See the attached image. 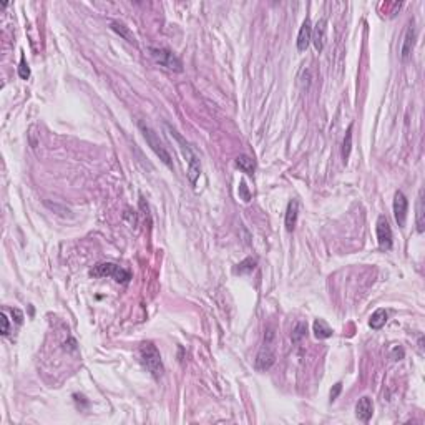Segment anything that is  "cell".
I'll use <instances>...</instances> for the list:
<instances>
[{
  "mask_svg": "<svg viewBox=\"0 0 425 425\" xmlns=\"http://www.w3.org/2000/svg\"><path fill=\"white\" fill-rule=\"evenodd\" d=\"M341 391H342V384H341V382H337L336 386H334L333 391H330V402H334V400H336L337 397H339Z\"/></svg>",
  "mask_w": 425,
  "mask_h": 425,
  "instance_id": "obj_24",
  "label": "cell"
},
{
  "mask_svg": "<svg viewBox=\"0 0 425 425\" xmlns=\"http://www.w3.org/2000/svg\"><path fill=\"white\" fill-rule=\"evenodd\" d=\"M312 333L317 339H329V337L333 336V329H330L322 319H316L312 324Z\"/></svg>",
  "mask_w": 425,
  "mask_h": 425,
  "instance_id": "obj_14",
  "label": "cell"
},
{
  "mask_svg": "<svg viewBox=\"0 0 425 425\" xmlns=\"http://www.w3.org/2000/svg\"><path fill=\"white\" fill-rule=\"evenodd\" d=\"M306 334H307V325H306L304 322H299V324L294 327L291 339H293V342H296V344H298V342H301L302 339H304Z\"/></svg>",
  "mask_w": 425,
  "mask_h": 425,
  "instance_id": "obj_21",
  "label": "cell"
},
{
  "mask_svg": "<svg viewBox=\"0 0 425 425\" xmlns=\"http://www.w3.org/2000/svg\"><path fill=\"white\" fill-rule=\"evenodd\" d=\"M12 316L15 317V322H17V324H22V322H23V314H22V311H19V309H12Z\"/></svg>",
  "mask_w": 425,
  "mask_h": 425,
  "instance_id": "obj_25",
  "label": "cell"
},
{
  "mask_svg": "<svg viewBox=\"0 0 425 425\" xmlns=\"http://www.w3.org/2000/svg\"><path fill=\"white\" fill-rule=\"evenodd\" d=\"M311 38H312V25H311V20L306 19L302 22V25L299 28V35H298V50L299 52H306L307 46L311 43Z\"/></svg>",
  "mask_w": 425,
  "mask_h": 425,
  "instance_id": "obj_11",
  "label": "cell"
},
{
  "mask_svg": "<svg viewBox=\"0 0 425 425\" xmlns=\"http://www.w3.org/2000/svg\"><path fill=\"white\" fill-rule=\"evenodd\" d=\"M110 25H112V28H113V30H115L116 33L121 35L123 38H126L130 43H136V40H135V37H133V33L130 32V28H128V27L125 25V23H121V22H118V20H113L112 23H110Z\"/></svg>",
  "mask_w": 425,
  "mask_h": 425,
  "instance_id": "obj_17",
  "label": "cell"
},
{
  "mask_svg": "<svg viewBox=\"0 0 425 425\" xmlns=\"http://www.w3.org/2000/svg\"><path fill=\"white\" fill-rule=\"evenodd\" d=\"M150 54L156 63H160V65L165 67L166 70H171V72H183V62L179 60V57L174 55L171 50L150 49Z\"/></svg>",
  "mask_w": 425,
  "mask_h": 425,
  "instance_id": "obj_6",
  "label": "cell"
},
{
  "mask_svg": "<svg viewBox=\"0 0 425 425\" xmlns=\"http://www.w3.org/2000/svg\"><path fill=\"white\" fill-rule=\"evenodd\" d=\"M138 126H139V130H141L145 139H147V143L150 145V148L155 151L156 156H160V160H161L163 163H165V165H166L168 168H171V170H173L174 165H173L171 155L168 153V150L165 148V145L161 143L160 136L156 135V131H155L150 125L145 123V121H139Z\"/></svg>",
  "mask_w": 425,
  "mask_h": 425,
  "instance_id": "obj_3",
  "label": "cell"
},
{
  "mask_svg": "<svg viewBox=\"0 0 425 425\" xmlns=\"http://www.w3.org/2000/svg\"><path fill=\"white\" fill-rule=\"evenodd\" d=\"M241 191L244 193V201H249V195H248V191H246V184L241 183Z\"/></svg>",
  "mask_w": 425,
  "mask_h": 425,
  "instance_id": "obj_26",
  "label": "cell"
},
{
  "mask_svg": "<svg viewBox=\"0 0 425 425\" xmlns=\"http://www.w3.org/2000/svg\"><path fill=\"white\" fill-rule=\"evenodd\" d=\"M425 229V221H423V190L418 191V200H417V231L423 232Z\"/></svg>",
  "mask_w": 425,
  "mask_h": 425,
  "instance_id": "obj_18",
  "label": "cell"
},
{
  "mask_svg": "<svg viewBox=\"0 0 425 425\" xmlns=\"http://www.w3.org/2000/svg\"><path fill=\"white\" fill-rule=\"evenodd\" d=\"M386 322H387V311H384V309H377V311L370 316L369 325H370L372 329L379 330V329H382V327H384V325H386Z\"/></svg>",
  "mask_w": 425,
  "mask_h": 425,
  "instance_id": "obj_16",
  "label": "cell"
},
{
  "mask_svg": "<svg viewBox=\"0 0 425 425\" xmlns=\"http://www.w3.org/2000/svg\"><path fill=\"white\" fill-rule=\"evenodd\" d=\"M351 150H352V126H349L346 131L344 143H342V158H344L346 163L349 160V156H351Z\"/></svg>",
  "mask_w": 425,
  "mask_h": 425,
  "instance_id": "obj_19",
  "label": "cell"
},
{
  "mask_svg": "<svg viewBox=\"0 0 425 425\" xmlns=\"http://www.w3.org/2000/svg\"><path fill=\"white\" fill-rule=\"evenodd\" d=\"M372 414H374V404H372L370 397L359 399V402L356 405V415H357L359 420L367 423L372 418Z\"/></svg>",
  "mask_w": 425,
  "mask_h": 425,
  "instance_id": "obj_10",
  "label": "cell"
},
{
  "mask_svg": "<svg viewBox=\"0 0 425 425\" xmlns=\"http://www.w3.org/2000/svg\"><path fill=\"white\" fill-rule=\"evenodd\" d=\"M254 267H256V259L246 258L244 261H241L240 264H238V267L234 269V272H236V274H248V272H253V271H254Z\"/></svg>",
  "mask_w": 425,
  "mask_h": 425,
  "instance_id": "obj_20",
  "label": "cell"
},
{
  "mask_svg": "<svg viewBox=\"0 0 425 425\" xmlns=\"http://www.w3.org/2000/svg\"><path fill=\"white\" fill-rule=\"evenodd\" d=\"M165 126H166V130L170 131V135L176 138V141L179 143V148H181L184 158H186V161H188V178H190L191 184H196L198 178H200V174H201V163H200V158H198L195 151L191 150L190 145L186 143L184 139L178 135V131L174 130V128H171L170 125H165Z\"/></svg>",
  "mask_w": 425,
  "mask_h": 425,
  "instance_id": "obj_1",
  "label": "cell"
},
{
  "mask_svg": "<svg viewBox=\"0 0 425 425\" xmlns=\"http://www.w3.org/2000/svg\"><path fill=\"white\" fill-rule=\"evenodd\" d=\"M377 243H379V248L384 249V251H389L392 248V229L391 224L386 216H379L377 219Z\"/></svg>",
  "mask_w": 425,
  "mask_h": 425,
  "instance_id": "obj_7",
  "label": "cell"
},
{
  "mask_svg": "<svg viewBox=\"0 0 425 425\" xmlns=\"http://www.w3.org/2000/svg\"><path fill=\"white\" fill-rule=\"evenodd\" d=\"M139 357H141V362L145 364V367L150 372L155 379H160L165 372V367H163V360L160 356V351L156 349L155 344L151 342H145L139 347Z\"/></svg>",
  "mask_w": 425,
  "mask_h": 425,
  "instance_id": "obj_2",
  "label": "cell"
},
{
  "mask_svg": "<svg viewBox=\"0 0 425 425\" xmlns=\"http://www.w3.org/2000/svg\"><path fill=\"white\" fill-rule=\"evenodd\" d=\"M272 341H274V333L271 329H267L264 334V344L261 347L258 357H256V369L258 370H267L274 364L276 352H274V346H272Z\"/></svg>",
  "mask_w": 425,
  "mask_h": 425,
  "instance_id": "obj_4",
  "label": "cell"
},
{
  "mask_svg": "<svg viewBox=\"0 0 425 425\" xmlns=\"http://www.w3.org/2000/svg\"><path fill=\"white\" fill-rule=\"evenodd\" d=\"M90 274L93 277H107V276L113 277L116 282H121V284H126L131 279L130 271H126V269H123V267L116 266L113 263H100V264H97L90 271Z\"/></svg>",
  "mask_w": 425,
  "mask_h": 425,
  "instance_id": "obj_5",
  "label": "cell"
},
{
  "mask_svg": "<svg viewBox=\"0 0 425 425\" xmlns=\"http://www.w3.org/2000/svg\"><path fill=\"white\" fill-rule=\"evenodd\" d=\"M19 77H20V78H23V80H27L28 77H30V68H28V65H27L25 57H22V58H20V65H19Z\"/></svg>",
  "mask_w": 425,
  "mask_h": 425,
  "instance_id": "obj_22",
  "label": "cell"
},
{
  "mask_svg": "<svg viewBox=\"0 0 425 425\" xmlns=\"http://www.w3.org/2000/svg\"><path fill=\"white\" fill-rule=\"evenodd\" d=\"M236 166L240 168L243 173L249 174V176H253L254 170H256L254 160L251 158V156H248V155H240V156H238V158H236Z\"/></svg>",
  "mask_w": 425,
  "mask_h": 425,
  "instance_id": "obj_15",
  "label": "cell"
},
{
  "mask_svg": "<svg viewBox=\"0 0 425 425\" xmlns=\"http://www.w3.org/2000/svg\"><path fill=\"white\" fill-rule=\"evenodd\" d=\"M325 32H327V23H325V20H319L316 23V27L312 28V38H311V42L314 43V46H316V50L317 52H322L324 49V43H325Z\"/></svg>",
  "mask_w": 425,
  "mask_h": 425,
  "instance_id": "obj_12",
  "label": "cell"
},
{
  "mask_svg": "<svg viewBox=\"0 0 425 425\" xmlns=\"http://www.w3.org/2000/svg\"><path fill=\"white\" fill-rule=\"evenodd\" d=\"M0 322H2V330H0V333H2V336H7L9 334V319L5 316V312L0 314Z\"/></svg>",
  "mask_w": 425,
  "mask_h": 425,
  "instance_id": "obj_23",
  "label": "cell"
},
{
  "mask_svg": "<svg viewBox=\"0 0 425 425\" xmlns=\"http://www.w3.org/2000/svg\"><path fill=\"white\" fill-rule=\"evenodd\" d=\"M298 214H299V205H298V201H296V200H291L289 205H288V209H286V219H284L288 231H294L296 223H298Z\"/></svg>",
  "mask_w": 425,
  "mask_h": 425,
  "instance_id": "obj_13",
  "label": "cell"
},
{
  "mask_svg": "<svg viewBox=\"0 0 425 425\" xmlns=\"http://www.w3.org/2000/svg\"><path fill=\"white\" fill-rule=\"evenodd\" d=\"M407 209H409V201H407V198L402 191H397V193L394 195V216L400 228L405 226Z\"/></svg>",
  "mask_w": 425,
  "mask_h": 425,
  "instance_id": "obj_8",
  "label": "cell"
},
{
  "mask_svg": "<svg viewBox=\"0 0 425 425\" xmlns=\"http://www.w3.org/2000/svg\"><path fill=\"white\" fill-rule=\"evenodd\" d=\"M414 45H415V27H414V23H409L405 28L402 45H400V57H402L404 62H407L410 58Z\"/></svg>",
  "mask_w": 425,
  "mask_h": 425,
  "instance_id": "obj_9",
  "label": "cell"
}]
</instances>
